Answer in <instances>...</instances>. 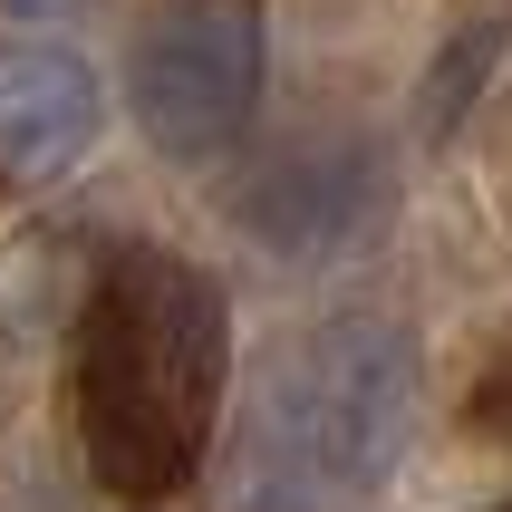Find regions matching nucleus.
<instances>
[{"instance_id": "1", "label": "nucleus", "mask_w": 512, "mask_h": 512, "mask_svg": "<svg viewBox=\"0 0 512 512\" xmlns=\"http://www.w3.org/2000/svg\"><path fill=\"white\" fill-rule=\"evenodd\" d=\"M223 377H232L223 281L155 242L116 252L78 310V435L97 484L126 503L194 484Z\"/></svg>"}, {"instance_id": "2", "label": "nucleus", "mask_w": 512, "mask_h": 512, "mask_svg": "<svg viewBox=\"0 0 512 512\" xmlns=\"http://www.w3.org/2000/svg\"><path fill=\"white\" fill-rule=\"evenodd\" d=\"M416 397H426V368H416V339L397 319H319L271 358V387H261V493H377L387 464L406 455L416 435Z\"/></svg>"}, {"instance_id": "3", "label": "nucleus", "mask_w": 512, "mask_h": 512, "mask_svg": "<svg viewBox=\"0 0 512 512\" xmlns=\"http://www.w3.org/2000/svg\"><path fill=\"white\" fill-rule=\"evenodd\" d=\"M261 10L252 0H165L126 49V116L174 165L223 155L261 107Z\"/></svg>"}, {"instance_id": "4", "label": "nucleus", "mask_w": 512, "mask_h": 512, "mask_svg": "<svg viewBox=\"0 0 512 512\" xmlns=\"http://www.w3.org/2000/svg\"><path fill=\"white\" fill-rule=\"evenodd\" d=\"M377 203H387L377 155H368V145H348V136H319V145L271 155L261 174H242L232 213H242V232L271 242V252H339Z\"/></svg>"}, {"instance_id": "5", "label": "nucleus", "mask_w": 512, "mask_h": 512, "mask_svg": "<svg viewBox=\"0 0 512 512\" xmlns=\"http://www.w3.org/2000/svg\"><path fill=\"white\" fill-rule=\"evenodd\" d=\"M107 126V87L78 49H0V184H58Z\"/></svg>"}, {"instance_id": "6", "label": "nucleus", "mask_w": 512, "mask_h": 512, "mask_svg": "<svg viewBox=\"0 0 512 512\" xmlns=\"http://www.w3.org/2000/svg\"><path fill=\"white\" fill-rule=\"evenodd\" d=\"M512 49V20H464L445 49H435V68L416 78V126L426 136H455L464 116H474V97H484V78H493V58Z\"/></svg>"}, {"instance_id": "7", "label": "nucleus", "mask_w": 512, "mask_h": 512, "mask_svg": "<svg viewBox=\"0 0 512 512\" xmlns=\"http://www.w3.org/2000/svg\"><path fill=\"white\" fill-rule=\"evenodd\" d=\"M484 416H493V426H512V368H503V377L484 387Z\"/></svg>"}, {"instance_id": "8", "label": "nucleus", "mask_w": 512, "mask_h": 512, "mask_svg": "<svg viewBox=\"0 0 512 512\" xmlns=\"http://www.w3.org/2000/svg\"><path fill=\"white\" fill-rule=\"evenodd\" d=\"M10 10H39V0H10Z\"/></svg>"}]
</instances>
